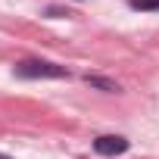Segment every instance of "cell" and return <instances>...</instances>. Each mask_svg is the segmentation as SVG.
Here are the masks:
<instances>
[{"label":"cell","instance_id":"6da1fadb","mask_svg":"<svg viewBox=\"0 0 159 159\" xmlns=\"http://www.w3.org/2000/svg\"><path fill=\"white\" fill-rule=\"evenodd\" d=\"M13 75L16 78H25V81H41V78H50V81H56V78H69L72 72L59 62H47V59H22L13 66Z\"/></svg>","mask_w":159,"mask_h":159},{"label":"cell","instance_id":"7a4b0ae2","mask_svg":"<svg viewBox=\"0 0 159 159\" xmlns=\"http://www.w3.org/2000/svg\"><path fill=\"white\" fill-rule=\"evenodd\" d=\"M91 147H94L97 156H122V153H128L131 140L122 137V134H100V137H94Z\"/></svg>","mask_w":159,"mask_h":159},{"label":"cell","instance_id":"3957f363","mask_svg":"<svg viewBox=\"0 0 159 159\" xmlns=\"http://www.w3.org/2000/svg\"><path fill=\"white\" fill-rule=\"evenodd\" d=\"M84 81L91 84V88H97V91H103V94H119L122 88H119V81H112V78H103V75H84Z\"/></svg>","mask_w":159,"mask_h":159},{"label":"cell","instance_id":"277c9868","mask_svg":"<svg viewBox=\"0 0 159 159\" xmlns=\"http://www.w3.org/2000/svg\"><path fill=\"white\" fill-rule=\"evenodd\" d=\"M131 3V10H137V13H156L159 10V0H128Z\"/></svg>","mask_w":159,"mask_h":159},{"label":"cell","instance_id":"5b68a950","mask_svg":"<svg viewBox=\"0 0 159 159\" xmlns=\"http://www.w3.org/2000/svg\"><path fill=\"white\" fill-rule=\"evenodd\" d=\"M47 16L59 19V16H69V10H59V7H47Z\"/></svg>","mask_w":159,"mask_h":159},{"label":"cell","instance_id":"8992f818","mask_svg":"<svg viewBox=\"0 0 159 159\" xmlns=\"http://www.w3.org/2000/svg\"><path fill=\"white\" fill-rule=\"evenodd\" d=\"M0 159H10V153H0Z\"/></svg>","mask_w":159,"mask_h":159}]
</instances>
